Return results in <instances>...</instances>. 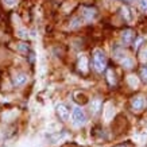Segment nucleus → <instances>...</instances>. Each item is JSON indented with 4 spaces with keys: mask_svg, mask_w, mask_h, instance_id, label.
Segmentation results:
<instances>
[{
    "mask_svg": "<svg viewBox=\"0 0 147 147\" xmlns=\"http://www.w3.org/2000/svg\"><path fill=\"white\" fill-rule=\"evenodd\" d=\"M93 66L100 73L105 69V66H107V57H105L102 50L96 49L93 51Z\"/></svg>",
    "mask_w": 147,
    "mask_h": 147,
    "instance_id": "obj_1",
    "label": "nucleus"
},
{
    "mask_svg": "<svg viewBox=\"0 0 147 147\" xmlns=\"http://www.w3.org/2000/svg\"><path fill=\"white\" fill-rule=\"evenodd\" d=\"M71 123L74 127H82L84 124H86V115L82 108L74 107L71 111Z\"/></svg>",
    "mask_w": 147,
    "mask_h": 147,
    "instance_id": "obj_2",
    "label": "nucleus"
},
{
    "mask_svg": "<svg viewBox=\"0 0 147 147\" xmlns=\"http://www.w3.org/2000/svg\"><path fill=\"white\" fill-rule=\"evenodd\" d=\"M80 12H81V18L84 19V20H86V22H89V20L94 19L96 18V15H97L96 9L92 8V7H81Z\"/></svg>",
    "mask_w": 147,
    "mask_h": 147,
    "instance_id": "obj_3",
    "label": "nucleus"
},
{
    "mask_svg": "<svg viewBox=\"0 0 147 147\" xmlns=\"http://www.w3.org/2000/svg\"><path fill=\"white\" fill-rule=\"evenodd\" d=\"M116 58L120 61L121 66L124 67V69H132V67H134V59L129 57V55H125V54H121V53H119V51H117Z\"/></svg>",
    "mask_w": 147,
    "mask_h": 147,
    "instance_id": "obj_4",
    "label": "nucleus"
},
{
    "mask_svg": "<svg viewBox=\"0 0 147 147\" xmlns=\"http://www.w3.org/2000/svg\"><path fill=\"white\" fill-rule=\"evenodd\" d=\"M55 109H57V115L59 116L61 120H63V121L69 120V117H70V111L67 109V107L65 104H58Z\"/></svg>",
    "mask_w": 147,
    "mask_h": 147,
    "instance_id": "obj_5",
    "label": "nucleus"
},
{
    "mask_svg": "<svg viewBox=\"0 0 147 147\" xmlns=\"http://www.w3.org/2000/svg\"><path fill=\"white\" fill-rule=\"evenodd\" d=\"M27 80H28V76L26 73H16L12 77V84L13 86H22V85H24L27 82Z\"/></svg>",
    "mask_w": 147,
    "mask_h": 147,
    "instance_id": "obj_6",
    "label": "nucleus"
},
{
    "mask_svg": "<svg viewBox=\"0 0 147 147\" xmlns=\"http://www.w3.org/2000/svg\"><path fill=\"white\" fill-rule=\"evenodd\" d=\"M101 107H102L101 100H100L98 97L93 98V100H92V102H90V112H92V115H93V116H97L98 112L101 111Z\"/></svg>",
    "mask_w": 147,
    "mask_h": 147,
    "instance_id": "obj_7",
    "label": "nucleus"
},
{
    "mask_svg": "<svg viewBox=\"0 0 147 147\" xmlns=\"http://www.w3.org/2000/svg\"><path fill=\"white\" fill-rule=\"evenodd\" d=\"M77 66H78V70H81L82 73H86V71H88V57H86L85 54H81L80 57H78Z\"/></svg>",
    "mask_w": 147,
    "mask_h": 147,
    "instance_id": "obj_8",
    "label": "nucleus"
},
{
    "mask_svg": "<svg viewBox=\"0 0 147 147\" xmlns=\"http://www.w3.org/2000/svg\"><path fill=\"white\" fill-rule=\"evenodd\" d=\"M115 115V107L112 105V102H107L105 104V107H104V117H105V120H111L112 117Z\"/></svg>",
    "mask_w": 147,
    "mask_h": 147,
    "instance_id": "obj_9",
    "label": "nucleus"
},
{
    "mask_svg": "<svg viewBox=\"0 0 147 147\" xmlns=\"http://www.w3.org/2000/svg\"><path fill=\"white\" fill-rule=\"evenodd\" d=\"M131 105H132V108H134L135 111H140V109L144 107V98H143L142 96H136L135 98H132Z\"/></svg>",
    "mask_w": 147,
    "mask_h": 147,
    "instance_id": "obj_10",
    "label": "nucleus"
},
{
    "mask_svg": "<svg viewBox=\"0 0 147 147\" xmlns=\"http://www.w3.org/2000/svg\"><path fill=\"white\" fill-rule=\"evenodd\" d=\"M132 38H134V32L131 30H124L121 32V40H123L124 45H129L132 42Z\"/></svg>",
    "mask_w": 147,
    "mask_h": 147,
    "instance_id": "obj_11",
    "label": "nucleus"
},
{
    "mask_svg": "<svg viewBox=\"0 0 147 147\" xmlns=\"http://www.w3.org/2000/svg\"><path fill=\"white\" fill-rule=\"evenodd\" d=\"M127 82L129 84V86H132V88H138L139 78L136 76H128L127 77Z\"/></svg>",
    "mask_w": 147,
    "mask_h": 147,
    "instance_id": "obj_12",
    "label": "nucleus"
},
{
    "mask_svg": "<svg viewBox=\"0 0 147 147\" xmlns=\"http://www.w3.org/2000/svg\"><path fill=\"white\" fill-rule=\"evenodd\" d=\"M121 13H123V16L125 18V20H127V22H131V20H132V18H131V13H129L128 7H121Z\"/></svg>",
    "mask_w": 147,
    "mask_h": 147,
    "instance_id": "obj_13",
    "label": "nucleus"
},
{
    "mask_svg": "<svg viewBox=\"0 0 147 147\" xmlns=\"http://www.w3.org/2000/svg\"><path fill=\"white\" fill-rule=\"evenodd\" d=\"M139 58H140V61H142V62H147V46H144V47L140 50V53H139Z\"/></svg>",
    "mask_w": 147,
    "mask_h": 147,
    "instance_id": "obj_14",
    "label": "nucleus"
},
{
    "mask_svg": "<svg viewBox=\"0 0 147 147\" xmlns=\"http://www.w3.org/2000/svg\"><path fill=\"white\" fill-rule=\"evenodd\" d=\"M82 20H84V19H81V16H77V18H74L71 20L70 27L71 28H76V27H78L80 24H82Z\"/></svg>",
    "mask_w": 147,
    "mask_h": 147,
    "instance_id": "obj_15",
    "label": "nucleus"
},
{
    "mask_svg": "<svg viewBox=\"0 0 147 147\" xmlns=\"http://www.w3.org/2000/svg\"><path fill=\"white\" fill-rule=\"evenodd\" d=\"M107 77H108V82L111 85H115L116 84V80H115V74L112 70H108L107 71Z\"/></svg>",
    "mask_w": 147,
    "mask_h": 147,
    "instance_id": "obj_16",
    "label": "nucleus"
},
{
    "mask_svg": "<svg viewBox=\"0 0 147 147\" xmlns=\"http://www.w3.org/2000/svg\"><path fill=\"white\" fill-rule=\"evenodd\" d=\"M16 34H18V36L23 38V39H27V38H28V31H27V30H24V28H19Z\"/></svg>",
    "mask_w": 147,
    "mask_h": 147,
    "instance_id": "obj_17",
    "label": "nucleus"
},
{
    "mask_svg": "<svg viewBox=\"0 0 147 147\" xmlns=\"http://www.w3.org/2000/svg\"><path fill=\"white\" fill-rule=\"evenodd\" d=\"M139 8L143 12H147V0H139Z\"/></svg>",
    "mask_w": 147,
    "mask_h": 147,
    "instance_id": "obj_18",
    "label": "nucleus"
},
{
    "mask_svg": "<svg viewBox=\"0 0 147 147\" xmlns=\"http://www.w3.org/2000/svg\"><path fill=\"white\" fill-rule=\"evenodd\" d=\"M140 77H142V80L147 84V66L142 67V70H140Z\"/></svg>",
    "mask_w": 147,
    "mask_h": 147,
    "instance_id": "obj_19",
    "label": "nucleus"
},
{
    "mask_svg": "<svg viewBox=\"0 0 147 147\" xmlns=\"http://www.w3.org/2000/svg\"><path fill=\"white\" fill-rule=\"evenodd\" d=\"M18 50L20 51V53H27V50H28V45H26V43H19Z\"/></svg>",
    "mask_w": 147,
    "mask_h": 147,
    "instance_id": "obj_20",
    "label": "nucleus"
},
{
    "mask_svg": "<svg viewBox=\"0 0 147 147\" xmlns=\"http://www.w3.org/2000/svg\"><path fill=\"white\" fill-rule=\"evenodd\" d=\"M3 1H4V4L7 7H13V5L18 3V0H3Z\"/></svg>",
    "mask_w": 147,
    "mask_h": 147,
    "instance_id": "obj_21",
    "label": "nucleus"
},
{
    "mask_svg": "<svg viewBox=\"0 0 147 147\" xmlns=\"http://www.w3.org/2000/svg\"><path fill=\"white\" fill-rule=\"evenodd\" d=\"M142 42H143V39H142V38H139V39H138V42H136V43H135V45H134V47H135V49H138V47H139V45H140Z\"/></svg>",
    "mask_w": 147,
    "mask_h": 147,
    "instance_id": "obj_22",
    "label": "nucleus"
},
{
    "mask_svg": "<svg viewBox=\"0 0 147 147\" xmlns=\"http://www.w3.org/2000/svg\"><path fill=\"white\" fill-rule=\"evenodd\" d=\"M117 147H124V146H117Z\"/></svg>",
    "mask_w": 147,
    "mask_h": 147,
    "instance_id": "obj_23",
    "label": "nucleus"
}]
</instances>
